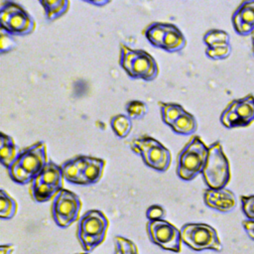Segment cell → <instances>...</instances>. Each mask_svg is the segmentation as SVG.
<instances>
[{
  "mask_svg": "<svg viewBox=\"0 0 254 254\" xmlns=\"http://www.w3.org/2000/svg\"><path fill=\"white\" fill-rule=\"evenodd\" d=\"M48 163L47 146L38 141L22 150L12 165L7 169L13 182L19 185L32 183Z\"/></svg>",
  "mask_w": 254,
  "mask_h": 254,
  "instance_id": "obj_1",
  "label": "cell"
},
{
  "mask_svg": "<svg viewBox=\"0 0 254 254\" xmlns=\"http://www.w3.org/2000/svg\"><path fill=\"white\" fill-rule=\"evenodd\" d=\"M109 220L105 213L98 209L84 212L76 225V238L86 253H90L105 240Z\"/></svg>",
  "mask_w": 254,
  "mask_h": 254,
  "instance_id": "obj_2",
  "label": "cell"
},
{
  "mask_svg": "<svg viewBox=\"0 0 254 254\" xmlns=\"http://www.w3.org/2000/svg\"><path fill=\"white\" fill-rule=\"evenodd\" d=\"M119 65L133 79L152 81L159 74V65L153 56L144 50L132 49L124 44H120Z\"/></svg>",
  "mask_w": 254,
  "mask_h": 254,
  "instance_id": "obj_3",
  "label": "cell"
},
{
  "mask_svg": "<svg viewBox=\"0 0 254 254\" xmlns=\"http://www.w3.org/2000/svg\"><path fill=\"white\" fill-rule=\"evenodd\" d=\"M208 155V146L194 135L180 151L177 158V175L186 182L192 181L201 174Z\"/></svg>",
  "mask_w": 254,
  "mask_h": 254,
  "instance_id": "obj_4",
  "label": "cell"
},
{
  "mask_svg": "<svg viewBox=\"0 0 254 254\" xmlns=\"http://www.w3.org/2000/svg\"><path fill=\"white\" fill-rule=\"evenodd\" d=\"M146 40L157 49L168 53H178L187 46L183 32L170 22H152L142 31Z\"/></svg>",
  "mask_w": 254,
  "mask_h": 254,
  "instance_id": "obj_5",
  "label": "cell"
},
{
  "mask_svg": "<svg viewBox=\"0 0 254 254\" xmlns=\"http://www.w3.org/2000/svg\"><path fill=\"white\" fill-rule=\"evenodd\" d=\"M201 175L208 189H224L229 183L230 165L219 141L208 146V155Z\"/></svg>",
  "mask_w": 254,
  "mask_h": 254,
  "instance_id": "obj_6",
  "label": "cell"
},
{
  "mask_svg": "<svg viewBox=\"0 0 254 254\" xmlns=\"http://www.w3.org/2000/svg\"><path fill=\"white\" fill-rule=\"evenodd\" d=\"M131 150L139 155L143 163L158 172H166L172 162L170 150L157 139L144 135L134 139L130 144Z\"/></svg>",
  "mask_w": 254,
  "mask_h": 254,
  "instance_id": "obj_7",
  "label": "cell"
},
{
  "mask_svg": "<svg viewBox=\"0 0 254 254\" xmlns=\"http://www.w3.org/2000/svg\"><path fill=\"white\" fill-rule=\"evenodd\" d=\"M0 27L12 36H27L35 31L36 22L19 3L4 1L0 6Z\"/></svg>",
  "mask_w": 254,
  "mask_h": 254,
  "instance_id": "obj_8",
  "label": "cell"
},
{
  "mask_svg": "<svg viewBox=\"0 0 254 254\" xmlns=\"http://www.w3.org/2000/svg\"><path fill=\"white\" fill-rule=\"evenodd\" d=\"M183 243L194 251H220L222 246L216 230L203 222H188L181 227Z\"/></svg>",
  "mask_w": 254,
  "mask_h": 254,
  "instance_id": "obj_9",
  "label": "cell"
},
{
  "mask_svg": "<svg viewBox=\"0 0 254 254\" xmlns=\"http://www.w3.org/2000/svg\"><path fill=\"white\" fill-rule=\"evenodd\" d=\"M79 196L69 190L63 189L53 198L51 212L55 223L61 228H67L78 220L81 210Z\"/></svg>",
  "mask_w": 254,
  "mask_h": 254,
  "instance_id": "obj_10",
  "label": "cell"
},
{
  "mask_svg": "<svg viewBox=\"0 0 254 254\" xmlns=\"http://www.w3.org/2000/svg\"><path fill=\"white\" fill-rule=\"evenodd\" d=\"M146 229L150 241L155 245L174 253L181 252L183 243L181 229L170 221L165 219L148 221Z\"/></svg>",
  "mask_w": 254,
  "mask_h": 254,
  "instance_id": "obj_11",
  "label": "cell"
},
{
  "mask_svg": "<svg viewBox=\"0 0 254 254\" xmlns=\"http://www.w3.org/2000/svg\"><path fill=\"white\" fill-rule=\"evenodd\" d=\"M219 120L228 129L251 125L254 122V96L248 94L232 100L221 112Z\"/></svg>",
  "mask_w": 254,
  "mask_h": 254,
  "instance_id": "obj_12",
  "label": "cell"
},
{
  "mask_svg": "<svg viewBox=\"0 0 254 254\" xmlns=\"http://www.w3.org/2000/svg\"><path fill=\"white\" fill-rule=\"evenodd\" d=\"M77 159L80 173V185L89 186L98 183L103 176L105 160L86 155H78Z\"/></svg>",
  "mask_w": 254,
  "mask_h": 254,
  "instance_id": "obj_13",
  "label": "cell"
},
{
  "mask_svg": "<svg viewBox=\"0 0 254 254\" xmlns=\"http://www.w3.org/2000/svg\"><path fill=\"white\" fill-rule=\"evenodd\" d=\"M233 29L240 36L254 33V1L242 2L231 17Z\"/></svg>",
  "mask_w": 254,
  "mask_h": 254,
  "instance_id": "obj_14",
  "label": "cell"
},
{
  "mask_svg": "<svg viewBox=\"0 0 254 254\" xmlns=\"http://www.w3.org/2000/svg\"><path fill=\"white\" fill-rule=\"evenodd\" d=\"M203 202L209 208L220 212H229L236 205L235 194L227 189H206L203 191Z\"/></svg>",
  "mask_w": 254,
  "mask_h": 254,
  "instance_id": "obj_15",
  "label": "cell"
},
{
  "mask_svg": "<svg viewBox=\"0 0 254 254\" xmlns=\"http://www.w3.org/2000/svg\"><path fill=\"white\" fill-rule=\"evenodd\" d=\"M44 184L53 187L59 190L64 189V174L62 166L49 161L47 165L43 168L41 173L35 178Z\"/></svg>",
  "mask_w": 254,
  "mask_h": 254,
  "instance_id": "obj_16",
  "label": "cell"
},
{
  "mask_svg": "<svg viewBox=\"0 0 254 254\" xmlns=\"http://www.w3.org/2000/svg\"><path fill=\"white\" fill-rule=\"evenodd\" d=\"M20 151L14 139L4 132L0 135V162L3 167L8 169L16 160Z\"/></svg>",
  "mask_w": 254,
  "mask_h": 254,
  "instance_id": "obj_17",
  "label": "cell"
},
{
  "mask_svg": "<svg viewBox=\"0 0 254 254\" xmlns=\"http://www.w3.org/2000/svg\"><path fill=\"white\" fill-rule=\"evenodd\" d=\"M45 11L47 21H55L64 16L70 5L68 0H39Z\"/></svg>",
  "mask_w": 254,
  "mask_h": 254,
  "instance_id": "obj_18",
  "label": "cell"
},
{
  "mask_svg": "<svg viewBox=\"0 0 254 254\" xmlns=\"http://www.w3.org/2000/svg\"><path fill=\"white\" fill-rule=\"evenodd\" d=\"M175 133L179 135H191L197 130V121L195 117L187 110L180 115V117L170 127Z\"/></svg>",
  "mask_w": 254,
  "mask_h": 254,
  "instance_id": "obj_19",
  "label": "cell"
},
{
  "mask_svg": "<svg viewBox=\"0 0 254 254\" xmlns=\"http://www.w3.org/2000/svg\"><path fill=\"white\" fill-rule=\"evenodd\" d=\"M30 191L32 198L36 202H46L51 198H54L60 190L44 184L38 179H34L31 183Z\"/></svg>",
  "mask_w": 254,
  "mask_h": 254,
  "instance_id": "obj_20",
  "label": "cell"
},
{
  "mask_svg": "<svg viewBox=\"0 0 254 254\" xmlns=\"http://www.w3.org/2000/svg\"><path fill=\"white\" fill-rule=\"evenodd\" d=\"M158 105L160 106L162 121L169 127H171L172 124L180 117V115L186 111L181 104L176 102L159 101Z\"/></svg>",
  "mask_w": 254,
  "mask_h": 254,
  "instance_id": "obj_21",
  "label": "cell"
},
{
  "mask_svg": "<svg viewBox=\"0 0 254 254\" xmlns=\"http://www.w3.org/2000/svg\"><path fill=\"white\" fill-rule=\"evenodd\" d=\"M110 126L116 137L124 139L132 130V119L127 114H116L110 118Z\"/></svg>",
  "mask_w": 254,
  "mask_h": 254,
  "instance_id": "obj_22",
  "label": "cell"
},
{
  "mask_svg": "<svg viewBox=\"0 0 254 254\" xmlns=\"http://www.w3.org/2000/svg\"><path fill=\"white\" fill-rule=\"evenodd\" d=\"M206 48H215L225 45H230V37L227 32L219 29H211L204 33L202 37Z\"/></svg>",
  "mask_w": 254,
  "mask_h": 254,
  "instance_id": "obj_23",
  "label": "cell"
},
{
  "mask_svg": "<svg viewBox=\"0 0 254 254\" xmlns=\"http://www.w3.org/2000/svg\"><path fill=\"white\" fill-rule=\"evenodd\" d=\"M64 179L73 185H80V173L77 156L66 160L62 165Z\"/></svg>",
  "mask_w": 254,
  "mask_h": 254,
  "instance_id": "obj_24",
  "label": "cell"
},
{
  "mask_svg": "<svg viewBox=\"0 0 254 254\" xmlns=\"http://www.w3.org/2000/svg\"><path fill=\"white\" fill-rule=\"evenodd\" d=\"M17 212V202L16 200L5 191V190H0V218L1 219H11L15 216Z\"/></svg>",
  "mask_w": 254,
  "mask_h": 254,
  "instance_id": "obj_25",
  "label": "cell"
},
{
  "mask_svg": "<svg viewBox=\"0 0 254 254\" xmlns=\"http://www.w3.org/2000/svg\"><path fill=\"white\" fill-rule=\"evenodd\" d=\"M114 254H139L137 245L127 237L116 235L114 237Z\"/></svg>",
  "mask_w": 254,
  "mask_h": 254,
  "instance_id": "obj_26",
  "label": "cell"
},
{
  "mask_svg": "<svg viewBox=\"0 0 254 254\" xmlns=\"http://www.w3.org/2000/svg\"><path fill=\"white\" fill-rule=\"evenodd\" d=\"M125 110L131 119L140 120L143 119L148 113V106L144 101L130 100L125 104Z\"/></svg>",
  "mask_w": 254,
  "mask_h": 254,
  "instance_id": "obj_27",
  "label": "cell"
},
{
  "mask_svg": "<svg viewBox=\"0 0 254 254\" xmlns=\"http://www.w3.org/2000/svg\"><path fill=\"white\" fill-rule=\"evenodd\" d=\"M230 54H231V45H225V46L205 49L206 57L211 60H214V61L225 60L230 56Z\"/></svg>",
  "mask_w": 254,
  "mask_h": 254,
  "instance_id": "obj_28",
  "label": "cell"
},
{
  "mask_svg": "<svg viewBox=\"0 0 254 254\" xmlns=\"http://www.w3.org/2000/svg\"><path fill=\"white\" fill-rule=\"evenodd\" d=\"M17 47V42L12 35L0 30V53L5 54L13 51Z\"/></svg>",
  "mask_w": 254,
  "mask_h": 254,
  "instance_id": "obj_29",
  "label": "cell"
},
{
  "mask_svg": "<svg viewBox=\"0 0 254 254\" xmlns=\"http://www.w3.org/2000/svg\"><path fill=\"white\" fill-rule=\"evenodd\" d=\"M241 208L243 213L250 219L254 221V194L252 195H242L240 197Z\"/></svg>",
  "mask_w": 254,
  "mask_h": 254,
  "instance_id": "obj_30",
  "label": "cell"
},
{
  "mask_svg": "<svg viewBox=\"0 0 254 254\" xmlns=\"http://www.w3.org/2000/svg\"><path fill=\"white\" fill-rule=\"evenodd\" d=\"M166 211L165 208L160 204H152L146 210V217L148 221L162 220L165 218Z\"/></svg>",
  "mask_w": 254,
  "mask_h": 254,
  "instance_id": "obj_31",
  "label": "cell"
},
{
  "mask_svg": "<svg viewBox=\"0 0 254 254\" xmlns=\"http://www.w3.org/2000/svg\"><path fill=\"white\" fill-rule=\"evenodd\" d=\"M15 249L13 244H3L0 246V254H12Z\"/></svg>",
  "mask_w": 254,
  "mask_h": 254,
  "instance_id": "obj_32",
  "label": "cell"
},
{
  "mask_svg": "<svg viewBox=\"0 0 254 254\" xmlns=\"http://www.w3.org/2000/svg\"><path fill=\"white\" fill-rule=\"evenodd\" d=\"M83 2H85L87 4H90V5H93V6H96V7H103V6L110 3L109 0H95V1H93V0H87V1L84 0Z\"/></svg>",
  "mask_w": 254,
  "mask_h": 254,
  "instance_id": "obj_33",
  "label": "cell"
},
{
  "mask_svg": "<svg viewBox=\"0 0 254 254\" xmlns=\"http://www.w3.org/2000/svg\"><path fill=\"white\" fill-rule=\"evenodd\" d=\"M252 47H253V53H254V35L252 36Z\"/></svg>",
  "mask_w": 254,
  "mask_h": 254,
  "instance_id": "obj_34",
  "label": "cell"
},
{
  "mask_svg": "<svg viewBox=\"0 0 254 254\" xmlns=\"http://www.w3.org/2000/svg\"><path fill=\"white\" fill-rule=\"evenodd\" d=\"M76 254H88V253H86V252H84V253H76Z\"/></svg>",
  "mask_w": 254,
  "mask_h": 254,
  "instance_id": "obj_35",
  "label": "cell"
}]
</instances>
